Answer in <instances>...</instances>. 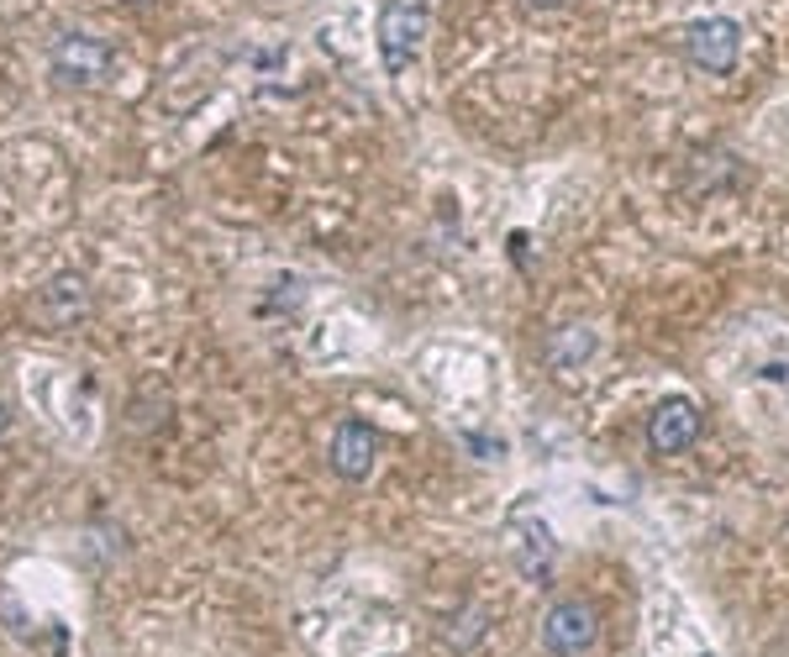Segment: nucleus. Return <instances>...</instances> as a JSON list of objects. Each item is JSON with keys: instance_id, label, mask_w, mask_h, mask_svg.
Masks as SVG:
<instances>
[{"instance_id": "obj_1", "label": "nucleus", "mask_w": 789, "mask_h": 657, "mask_svg": "<svg viewBox=\"0 0 789 657\" xmlns=\"http://www.w3.org/2000/svg\"><path fill=\"white\" fill-rule=\"evenodd\" d=\"M432 27V5L426 0H385L379 5V22H374V42H379V59L390 80H405L416 59H422V37Z\"/></svg>"}, {"instance_id": "obj_2", "label": "nucleus", "mask_w": 789, "mask_h": 657, "mask_svg": "<svg viewBox=\"0 0 789 657\" xmlns=\"http://www.w3.org/2000/svg\"><path fill=\"white\" fill-rule=\"evenodd\" d=\"M111 63H117V48L85 27H69L48 42V74L63 90H95L111 74Z\"/></svg>"}, {"instance_id": "obj_3", "label": "nucleus", "mask_w": 789, "mask_h": 657, "mask_svg": "<svg viewBox=\"0 0 789 657\" xmlns=\"http://www.w3.org/2000/svg\"><path fill=\"white\" fill-rule=\"evenodd\" d=\"M679 48H684L690 69L711 74V80H727L742 59V22L737 16H700V22L684 27Z\"/></svg>"}, {"instance_id": "obj_4", "label": "nucleus", "mask_w": 789, "mask_h": 657, "mask_svg": "<svg viewBox=\"0 0 789 657\" xmlns=\"http://www.w3.org/2000/svg\"><path fill=\"white\" fill-rule=\"evenodd\" d=\"M600 636V616L590 599H558L553 610L543 616V647L553 657H579L595 647Z\"/></svg>"}, {"instance_id": "obj_5", "label": "nucleus", "mask_w": 789, "mask_h": 657, "mask_svg": "<svg viewBox=\"0 0 789 657\" xmlns=\"http://www.w3.org/2000/svg\"><path fill=\"white\" fill-rule=\"evenodd\" d=\"M327 463H332L337 478H348V484H364L374 474V463H379V431L359 416H342L332 426V448H327Z\"/></svg>"}, {"instance_id": "obj_6", "label": "nucleus", "mask_w": 789, "mask_h": 657, "mask_svg": "<svg viewBox=\"0 0 789 657\" xmlns=\"http://www.w3.org/2000/svg\"><path fill=\"white\" fill-rule=\"evenodd\" d=\"M37 316L48 321V327H74V321H85L90 316V279L74 269L53 273L43 290H37Z\"/></svg>"}, {"instance_id": "obj_7", "label": "nucleus", "mask_w": 789, "mask_h": 657, "mask_svg": "<svg viewBox=\"0 0 789 657\" xmlns=\"http://www.w3.org/2000/svg\"><path fill=\"white\" fill-rule=\"evenodd\" d=\"M695 437H700V411L684 394H668L664 405L647 416V442H653V452H664V458L695 448Z\"/></svg>"}, {"instance_id": "obj_8", "label": "nucleus", "mask_w": 789, "mask_h": 657, "mask_svg": "<svg viewBox=\"0 0 789 657\" xmlns=\"http://www.w3.org/2000/svg\"><path fill=\"white\" fill-rule=\"evenodd\" d=\"M526 11H558V5H569V0H521Z\"/></svg>"}, {"instance_id": "obj_9", "label": "nucleus", "mask_w": 789, "mask_h": 657, "mask_svg": "<svg viewBox=\"0 0 789 657\" xmlns=\"http://www.w3.org/2000/svg\"><path fill=\"white\" fill-rule=\"evenodd\" d=\"M5 431H11V405L0 400V442H5Z\"/></svg>"}, {"instance_id": "obj_10", "label": "nucleus", "mask_w": 789, "mask_h": 657, "mask_svg": "<svg viewBox=\"0 0 789 657\" xmlns=\"http://www.w3.org/2000/svg\"><path fill=\"white\" fill-rule=\"evenodd\" d=\"M122 5H148V0H122Z\"/></svg>"}]
</instances>
